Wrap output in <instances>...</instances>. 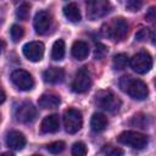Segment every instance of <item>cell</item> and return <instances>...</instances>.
<instances>
[{
	"mask_svg": "<svg viewBox=\"0 0 156 156\" xmlns=\"http://www.w3.org/2000/svg\"><path fill=\"white\" fill-rule=\"evenodd\" d=\"M119 88L122 91H124L126 94H128L130 98L135 100H145L149 95L147 85L143 80L138 78H133L130 76L121 77Z\"/></svg>",
	"mask_w": 156,
	"mask_h": 156,
	"instance_id": "cell-1",
	"label": "cell"
},
{
	"mask_svg": "<svg viewBox=\"0 0 156 156\" xmlns=\"http://www.w3.org/2000/svg\"><path fill=\"white\" fill-rule=\"evenodd\" d=\"M101 32L112 41H121L128 33V23L123 18H112L101 27Z\"/></svg>",
	"mask_w": 156,
	"mask_h": 156,
	"instance_id": "cell-2",
	"label": "cell"
},
{
	"mask_svg": "<svg viewBox=\"0 0 156 156\" xmlns=\"http://www.w3.org/2000/svg\"><path fill=\"white\" fill-rule=\"evenodd\" d=\"M95 104L98 107L107 112H117L122 105L118 96H116L111 90H100L95 94Z\"/></svg>",
	"mask_w": 156,
	"mask_h": 156,
	"instance_id": "cell-3",
	"label": "cell"
},
{
	"mask_svg": "<svg viewBox=\"0 0 156 156\" xmlns=\"http://www.w3.org/2000/svg\"><path fill=\"white\" fill-rule=\"evenodd\" d=\"M117 140L121 143V144H124V145H128L133 149H138V150H141L144 147H146V145L149 144V139L146 135L141 134V133H138V132H133V130H126V132H122Z\"/></svg>",
	"mask_w": 156,
	"mask_h": 156,
	"instance_id": "cell-4",
	"label": "cell"
},
{
	"mask_svg": "<svg viewBox=\"0 0 156 156\" xmlns=\"http://www.w3.org/2000/svg\"><path fill=\"white\" fill-rule=\"evenodd\" d=\"M111 11L110 0H88L87 1V16L90 21L99 20L106 16Z\"/></svg>",
	"mask_w": 156,
	"mask_h": 156,
	"instance_id": "cell-5",
	"label": "cell"
},
{
	"mask_svg": "<svg viewBox=\"0 0 156 156\" xmlns=\"http://www.w3.org/2000/svg\"><path fill=\"white\" fill-rule=\"evenodd\" d=\"M63 126L65 130L69 134L77 133L83 126L82 112L76 108H68L63 113Z\"/></svg>",
	"mask_w": 156,
	"mask_h": 156,
	"instance_id": "cell-6",
	"label": "cell"
},
{
	"mask_svg": "<svg viewBox=\"0 0 156 156\" xmlns=\"http://www.w3.org/2000/svg\"><path fill=\"white\" fill-rule=\"evenodd\" d=\"M129 63H130V67L133 68L134 72H136L139 74H145L152 67V57L149 52L140 51L130 58Z\"/></svg>",
	"mask_w": 156,
	"mask_h": 156,
	"instance_id": "cell-7",
	"label": "cell"
},
{
	"mask_svg": "<svg viewBox=\"0 0 156 156\" xmlns=\"http://www.w3.org/2000/svg\"><path fill=\"white\" fill-rule=\"evenodd\" d=\"M91 83L93 82H91L90 72L88 71V68L83 67V68L78 69L74 76V79L72 82V90L78 94H83L90 89Z\"/></svg>",
	"mask_w": 156,
	"mask_h": 156,
	"instance_id": "cell-8",
	"label": "cell"
},
{
	"mask_svg": "<svg viewBox=\"0 0 156 156\" xmlns=\"http://www.w3.org/2000/svg\"><path fill=\"white\" fill-rule=\"evenodd\" d=\"M11 80L17 87V89L23 90V91L30 90L34 87V79H33L32 74L24 69L13 71L11 74Z\"/></svg>",
	"mask_w": 156,
	"mask_h": 156,
	"instance_id": "cell-9",
	"label": "cell"
},
{
	"mask_svg": "<svg viewBox=\"0 0 156 156\" xmlns=\"http://www.w3.org/2000/svg\"><path fill=\"white\" fill-rule=\"evenodd\" d=\"M16 119L21 123H32L37 118V108L30 102H23L16 108Z\"/></svg>",
	"mask_w": 156,
	"mask_h": 156,
	"instance_id": "cell-10",
	"label": "cell"
},
{
	"mask_svg": "<svg viewBox=\"0 0 156 156\" xmlns=\"http://www.w3.org/2000/svg\"><path fill=\"white\" fill-rule=\"evenodd\" d=\"M23 55L33 62H38L44 56V44L40 41H29L23 46Z\"/></svg>",
	"mask_w": 156,
	"mask_h": 156,
	"instance_id": "cell-11",
	"label": "cell"
},
{
	"mask_svg": "<svg viewBox=\"0 0 156 156\" xmlns=\"http://www.w3.org/2000/svg\"><path fill=\"white\" fill-rule=\"evenodd\" d=\"M51 15L46 11H39L34 16V29L38 34H45L51 27Z\"/></svg>",
	"mask_w": 156,
	"mask_h": 156,
	"instance_id": "cell-12",
	"label": "cell"
},
{
	"mask_svg": "<svg viewBox=\"0 0 156 156\" xmlns=\"http://www.w3.org/2000/svg\"><path fill=\"white\" fill-rule=\"evenodd\" d=\"M58 129H60V118L58 115L56 113L46 116L40 123L41 133H56Z\"/></svg>",
	"mask_w": 156,
	"mask_h": 156,
	"instance_id": "cell-13",
	"label": "cell"
},
{
	"mask_svg": "<svg viewBox=\"0 0 156 156\" xmlns=\"http://www.w3.org/2000/svg\"><path fill=\"white\" fill-rule=\"evenodd\" d=\"M6 144L12 150H22L26 145V136L18 130H12L6 136Z\"/></svg>",
	"mask_w": 156,
	"mask_h": 156,
	"instance_id": "cell-14",
	"label": "cell"
},
{
	"mask_svg": "<svg viewBox=\"0 0 156 156\" xmlns=\"http://www.w3.org/2000/svg\"><path fill=\"white\" fill-rule=\"evenodd\" d=\"M43 78L46 83L57 84V83H61L63 80L65 71H63V68H60V67H51V68H48L44 71Z\"/></svg>",
	"mask_w": 156,
	"mask_h": 156,
	"instance_id": "cell-15",
	"label": "cell"
},
{
	"mask_svg": "<svg viewBox=\"0 0 156 156\" xmlns=\"http://www.w3.org/2000/svg\"><path fill=\"white\" fill-rule=\"evenodd\" d=\"M71 54L76 60L82 61V60L87 58L89 55V45L83 40H77L72 45Z\"/></svg>",
	"mask_w": 156,
	"mask_h": 156,
	"instance_id": "cell-16",
	"label": "cell"
},
{
	"mask_svg": "<svg viewBox=\"0 0 156 156\" xmlns=\"http://www.w3.org/2000/svg\"><path fill=\"white\" fill-rule=\"evenodd\" d=\"M60 104L61 99L55 94H43L38 100V105L41 108H56Z\"/></svg>",
	"mask_w": 156,
	"mask_h": 156,
	"instance_id": "cell-17",
	"label": "cell"
},
{
	"mask_svg": "<svg viewBox=\"0 0 156 156\" xmlns=\"http://www.w3.org/2000/svg\"><path fill=\"white\" fill-rule=\"evenodd\" d=\"M63 15H65V17H66L69 22H73V23L79 22L80 18H82L80 10H79L78 5L74 4V2H69V4H67V5L63 7Z\"/></svg>",
	"mask_w": 156,
	"mask_h": 156,
	"instance_id": "cell-18",
	"label": "cell"
},
{
	"mask_svg": "<svg viewBox=\"0 0 156 156\" xmlns=\"http://www.w3.org/2000/svg\"><path fill=\"white\" fill-rule=\"evenodd\" d=\"M90 127L91 130L95 133L104 132L107 127V118L102 113H94L90 119Z\"/></svg>",
	"mask_w": 156,
	"mask_h": 156,
	"instance_id": "cell-19",
	"label": "cell"
},
{
	"mask_svg": "<svg viewBox=\"0 0 156 156\" xmlns=\"http://www.w3.org/2000/svg\"><path fill=\"white\" fill-rule=\"evenodd\" d=\"M65 41L62 39H58L56 40L54 44H52V49H51V58L55 60V61H60L65 56Z\"/></svg>",
	"mask_w": 156,
	"mask_h": 156,
	"instance_id": "cell-20",
	"label": "cell"
},
{
	"mask_svg": "<svg viewBox=\"0 0 156 156\" xmlns=\"http://www.w3.org/2000/svg\"><path fill=\"white\" fill-rule=\"evenodd\" d=\"M128 62H129V58H128V56L126 54H118V55H116L113 57L112 66H113L115 69L121 71V69H124L127 67Z\"/></svg>",
	"mask_w": 156,
	"mask_h": 156,
	"instance_id": "cell-21",
	"label": "cell"
},
{
	"mask_svg": "<svg viewBox=\"0 0 156 156\" xmlns=\"http://www.w3.org/2000/svg\"><path fill=\"white\" fill-rule=\"evenodd\" d=\"M10 34H11L12 40H13L15 43H17V41H20V40L23 38V35H24V29H23L21 26H18V24H13V26L11 27Z\"/></svg>",
	"mask_w": 156,
	"mask_h": 156,
	"instance_id": "cell-22",
	"label": "cell"
},
{
	"mask_svg": "<svg viewBox=\"0 0 156 156\" xmlns=\"http://www.w3.org/2000/svg\"><path fill=\"white\" fill-rule=\"evenodd\" d=\"M87 152H88V149H87V146H85L84 143L78 141V143H74L73 144V146H72V154L74 156H84V155H87Z\"/></svg>",
	"mask_w": 156,
	"mask_h": 156,
	"instance_id": "cell-23",
	"label": "cell"
},
{
	"mask_svg": "<svg viewBox=\"0 0 156 156\" xmlns=\"http://www.w3.org/2000/svg\"><path fill=\"white\" fill-rule=\"evenodd\" d=\"M65 143L63 141H54L46 146V150L51 154H60L65 150Z\"/></svg>",
	"mask_w": 156,
	"mask_h": 156,
	"instance_id": "cell-24",
	"label": "cell"
},
{
	"mask_svg": "<svg viewBox=\"0 0 156 156\" xmlns=\"http://www.w3.org/2000/svg\"><path fill=\"white\" fill-rule=\"evenodd\" d=\"M107 48L104 45V44H101V43H98L96 44V46H95V50H94V58L95 60H101V58H104L106 55H107Z\"/></svg>",
	"mask_w": 156,
	"mask_h": 156,
	"instance_id": "cell-25",
	"label": "cell"
},
{
	"mask_svg": "<svg viewBox=\"0 0 156 156\" xmlns=\"http://www.w3.org/2000/svg\"><path fill=\"white\" fill-rule=\"evenodd\" d=\"M16 16L22 21L28 20V17H29V5L28 4H22L16 11Z\"/></svg>",
	"mask_w": 156,
	"mask_h": 156,
	"instance_id": "cell-26",
	"label": "cell"
},
{
	"mask_svg": "<svg viewBox=\"0 0 156 156\" xmlns=\"http://www.w3.org/2000/svg\"><path fill=\"white\" fill-rule=\"evenodd\" d=\"M151 34H152V33L150 32L149 28H141V29L135 34V39H136L138 41H145V40H147L149 35H151Z\"/></svg>",
	"mask_w": 156,
	"mask_h": 156,
	"instance_id": "cell-27",
	"label": "cell"
},
{
	"mask_svg": "<svg viewBox=\"0 0 156 156\" xmlns=\"http://www.w3.org/2000/svg\"><path fill=\"white\" fill-rule=\"evenodd\" d=\"M143 5V0H128L127 1V9L129 11H138Z\"/></svg>",
	"mask_w": 156,
	"mask_h": 156,
	"instance_id": "cell-28",
	"label": "cell"
},
{
	"mask_svg": "<svg viewBox=\"0 0 156 156\" xmlns=\"http://www.w3.org/2000/svg\"><path fill=\"white\" fill-rule=\"evenodd\" d=\"M104 152L107 154V155H110V156H117V155H122L123 154V150L122 149H118V147H111V146H108V147H105L104 149Z\"/></svg>",
	"mask_w": 156,
	"mask_h": 156,
	"instance_id": "cell-29",
	"label": "cell"
},
{
	"mask_svg": "<svg viewBox=\"0 0 156 156\" xmlns=\"http://www.w3.org/2000/svg\"><path fill=\"white\" fill-rule=\"evenodd\" d=\"M146 20L147 21H150V22H152L154 20H155V7L152 6V7H150V10L147 11V13H146Z\"/></svg>",
	"mask_w": 156,
	"mask_h": 156,
	"instance_id": "cell-30",
	"label": "cell"
},
{
	"mask_svg": "<svg viewBox=\"0 0 156 156\" xmlns=\"http://www.w3.org/2000/svg\"><path fill=\"white\" fill-rule=\"evenodd\" d=\"M5 99H6V96H5V93H4V91L0 89V105H1V104L5 101Z\"/></svg>",
	"mask_w": 156,
	"mask_h": 156,
	"instance_id": "cell-31",
	"label": "cell"
},
{
	"mask_svg": "<svg viewBox=\"0 0 156 156\" xmlns=\"http://www.w3.org/2000/svg\"><path fill=\"white\" fill-rule=\"evenodd\" d=\"M2 48H4V43L0 40V54H1V51H2Z\"/></svg>",
	"mask_w": 156,
	"mask_h": 156,
	"instance_id": "cell-32",
	"label": "cell"
}]
</instances>
